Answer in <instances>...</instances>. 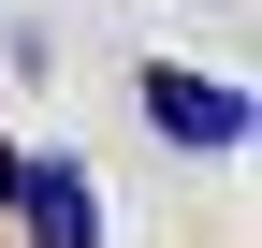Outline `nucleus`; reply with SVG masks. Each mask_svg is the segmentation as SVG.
I'll list each match as a JSON object with an SVG mask.
<instances>
[{
	"label": "nucleus",
	"mask_w": 262,
	"mask_h": 248,
	"mask_svg": "<svg viewBox=\"0 0 262 248\" xmlns=\"http://www.w3.org/2000/svg\"><path fill=\"white\" fill-rule=\"evenodd\" d=\"M0 190H15V146H0Z\"/></svg>",
	"instance_id": "obj_3"
},
{
	"label": "nucleus",
	"mask_w": 262,
	"mask_h": 248,
	"mask_svg": "<svg viewBox=\"0 0 262 248\" xmlns=\"http://www.w3.org/2000/svg\"><path fill=\"white\" fill-rule=\"evenodd\" d=\"M146 132H175V146H248V88L175 73V58H160V73H146Z\"/></svg>",
	"instance_id": "obj_1"
},
{
	"label": "nucleus",
	"mask_w": 262,
	"mask_h": 248,
	"mask_svg": "<svg viewBox=\"0 0 262 248\" xmlns=\"http://www.w3.org/2000/svg\"><path fill=\"white\" fill-rule=\"evenodd\" d=\"M29 219V248H102V204H88V161H15V190H0Z\"/></svg>",
	"instance_id": "obj_2"
}]
</instances>
